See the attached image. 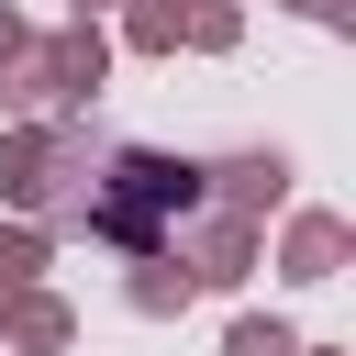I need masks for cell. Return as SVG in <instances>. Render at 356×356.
Segmentation results:
<instances>
[{
    "mask_svg": "<svg viewBox=\"0 0 356 356\" xmlns=\"http://www.w3.org/2000/svg\"><path fill=\"white\" fill-rule=\"evenodd\" d=\"M100 78H111V33H100L89 11H67V33H22V44L0 56V111H11V122H22V111H89Z\"/></svg>",
    "mask_w": 356,
    "mask_h": 356,
    "instance_id": "2",
    "label": "cell"
},
{
    "mask_svg": "<svg viewBox=\"0 0 356 356\" xmlns=\"http://www.w3.org/2000/svg\"><path fill=\"white\" fill-rule=\"evenodd\" d=\"M122 300H134L145 323H167V312H189V300H200V278H189L167 245H145V256H134V278H122Z\"/></svg>",
    "mask_w": 356,
    "mask_h": 356,
    "instance_id": "8",
    "label": "cell"
},
{
    "mask_svg": "<svg viewBox=\"0 0 356 356\" xmlns=\"http://www.w3.org/2000/svg\"><path fill=\"white\" fill-rule=\"evenodd\" d=\"M44 267H56V234H44V222H22V211H11V222H0V300H11V289H22V278H44Z\"/></svg>",
    "mask_w": 356,
    "mask_h": 356,
    "instance_id": "9",
    "label": "cell"
},
{
    "mask_svg": "<svg viewBox=\"0 0 356 356\" xmlns=\"http://www.w3.org/2000/svg\"><path fill=\"white\" fill-rule=\"evenodd\" d=\"M345 256H356V222L345 211H289L278 222V278H300V289H323V278H345Z\"/></svg>",
    "mask_w": 356,
    "mask_h": 356,
    "instance_id": "5",
    "label": "cell"
},
{
    "mask_svg": "<svg viewBox=\"0 0 356 356\" xmlns=\"http://www.w3.org/2000/svg\"><path fill=\"white\" fill-rule=\"evenodd\" d=\"M67 11H89V22H100V11H111V0H67Z\"/></svg>",
    "mask_w": 356,
    "mask_h": 356,
    "instance_id": "16",
    "label": "cell"
},
{
    "mask_svg": "<svg viewBox=\"0 0 356 356\" xmlns=\"http://www.w3.org/2000/svg\"><path fill=\"white\" fill-rule=\"evenodd\" d=\"M0 345H11V356H67V345H78V312H67L44 278H22V289L0 300Z\"/></svg>",
    "mask_w": 356,
    "mask_h": 356,
    "instance_id": "7",
    "label": "cell"
},
{
    "mask_svg": "<svg viewBox=\"0 0 356 356\" xmlns=\"http://www.w3.org/2000/svg\"><path fill=\"white\" fill-rule=\"evenodd\" d=\"M200 200H222V211H245V222H267V211L289 200V156H278V145H245V156H222V167H200Z\"/></svg>",
    "mask_w": 356,
    "mask_h": 356,
    "instance_id": "6",
    "label": "cell"
},
{
    "mask_svg": "<svg viewBox=\"0 0 356 356\" xmlns=\"http://www.w3.org/2000/svg\"><path fill=\"white\" fill-rule=\"evenodd\" d=\"M289 11H312V22H334V33L356 22V0H289Z\"/></svg>",
    "mask_w": 356,
    "mask_h": 356,
    "instance_id": "13",
    "label": "cell"
},
{
    "mask_svg": "<svg viewBox=\"0 0 356 356\" xmlns=\"http://www.w3.org/2000/svg\"><path fill=\"white\" fill-rule=\"evenodd\" d=\"M178 44L234 56V44H245V11H234V0H178Z\"/></svg>",
    "mask_w": 356,
    "mask_h": 356,
    "instance_id": "10",
    "label": "cell"
},
{
    "mask_svg": "<svg viewBox=\"0 0 356 356\" xmlns=\"http://www.w3.org/2000/svg\"><path fill=\"white\" fill-rule=\"evenodd\" d=\"M289 356H345V345H312V334H300V345H289Z\"/></svg>",
    "mask_w": 356,
    "mask_h": 356,
    "instance_id": "15",
    "label": "cell"
},
{
    "mask_svg": "<svg viewBox=\"0 0 356 356\" xmlns=\"http://www.w3.org/2000/svg\"><path fill=\"white\" fill-rule=\"evenodd\" d=\"M22 33H33V22H22V11H11V0H0V56H11V44H22Z\"/></svg>",
    "mask_w": 356,
    "mask_h": 356,
    "instance_id": "14",
    "label": "cell"
},
{
    "mask_svg": "<svg viewBox=\"0 0 356 356\" xmlns=\"http://www.w3.org/2000/svg\"><path fill=\"white\" fill-rule=\"evenodd\" d=\"M256 245H267V222H245V211H222V200H189L178 234H167V256H178L200 289H245V278H256Z\"/></svg>",
    "mask_w": 356,
    "mask_h": 356,
    "instance_id": "4",
    "label": "cell"
},
{
    "mask_svg": "<svg viewBox=\"0 0 356 356\" xmlns=\"http://www.w3.org/2000/svg\"><path fill=\"white\" fill-rule=\"evenodd\" d=\"M300 345V323H278V312H234L222 323V356H289Z\"/></svg>",
    "mask_w": 356,
    "mask_h": 356,
    "instance_id": "11",
    "label": "cell"
},
{
    "mask_svg": "<svg viewBox=\"0 0 356 356\" xmlns=\"http://www.w3.org/2000/svg\"><path fill=\"white\" fill-rule=\"evenodd\" d=\"M189 200H200V156L111 145V156H89V178H78L67 222H78L89 245H111V256H145V245H167V234H178V211H189Z\"/></svg>",
    "mask_w": 356,
    "mask_h": 356,
    "instance_id": "1",
    "label": "cell"
},
{
    "mask_svg": "<svg viewBox=\"0 0 356 356\" xmlns=\"http://www.w3.org/2000/svg\"><path fill=\"white\" fill-rule=\"evenodd\" d=\"M122 44L134 56H178V0H134L122 11Z\"/></svg>",
    "mask_w": 356,
    "mask_h": 356,
    "instance_id": "12",
    "label": "cell"
},
{
    "mask_svg": "<svg viewBox=\"0 0 356 356\" xmlns=\"http://www.w3.org/2000/svg\"><path fill=\"white\" fill-rule=\"evenodd\" d=\"M78 178H89V134H78V111H22V122L0 134V211L56 222V211L78 200Z\"/></svg>",
    "mask_w": 356,
    "mask_h": 356,
    "instance_id": "3",
    "label": "cell"
}]
</instances>
